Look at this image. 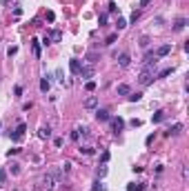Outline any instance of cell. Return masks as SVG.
<instances>
[{
  "label": "cell",
  "instance_id": "1",
  "mask_svg": "<svg viewBox=\"0 0 189 191\" xmlns=\"http://www.w3.org/2000/svg\"><path fill=\"white\" fill-rule=\"evenodd\" d=\"M60 178H62V171H60V169H49V171L45 173V178H42V187L53 189L56 185L60 182Z\"/></svg>",
  "mask_w": 189,
  "mask_h": 191
},
{
  "label": "cell",
  "instance_id": "2",
  "mask_svg": "<svg viewBox=\"0 0 189 191\" xmlns=\"http://www.w3.org/2000/svg\"><path fill=\"white\" fill-rule=\"evenodd\" d=\"M156 62H158V60H156ZM156 62H149V64L145 67V69L140 71V76H138V82L143 84V87H147V84H149L151 80L156 78Z\"/></svg>",
  "mask_w": 189,
  "mask_h": 191
},
{
  "label": "cell",
  "instance_id": "3",
  "mask_svg": "<svg viewBox=\"0 0 189 191\" xmlns=\"http://www.w3.org/2000/svg\"><path fill=\"white\" fill-rule=\"evenodd\" d=\"M25 129H27V125H25V122H20V125L16 127V131H9V138H11L14 142H18V140L25 136Z\"/></svg>",
  "mask_w": 189,
  "mask_h": 191
},
{
  "label": "cell",
  "instance_id": "4",
  "mask_svg": "<svg viewBox=\"0 0 189 191\" xmlns=\"http://www.w3.org/2000/svg\"><path fill=\"white\" fill-rule=\"evenodd\" d=\"M60 38H62V33H60V31H53V29H51V31H47V33H45V45H49L51 40H53V42H60Z\"/></svg>",
  "mask_w": 189,
  "mask_h": 191
},
{
  "label": "cell",
  "instance_id": "5",
  "mask_svg": "<svg viewBox=\"0 0 189 191\" xmlns=\"http://www.w3.org/2000/svg\"><path fill=\"white\" fill-rule=\"evenodd\" d=\"M109 122H111V131H122V129H125V120H122L120 116L118 118H109Z\"/></svg>",
  "mask_w": 189,
  "mask_h": 191
},
{
  "label": "cell",
  "instance_id": "6",
  "mask_svg": "<svg viewBox=\"0 0 189 191\" xmlns=\"http://www.w3.org/2000/svg\"><path fill=\"white\" fill-rule=\"evenodd\" d=\"M78 76H80L82 80H89L91 76H93V64H87V67H80V73H78Z\"/></svg>",
  "mask_w": 189,
  "mask_h": 191
},
{
  "label": "cell",
  "instance_id": "7",
  "mask_svg": "<svg viewBox=\"0 0 189 191\" xmlns=\"http://www.w3.org/2000/svg\"><path fill=\"white\" fill-rule=\"evenodd\" d=\"M169 51H171V45H163V47H158V49L154 51V56H156V58H165Z\"/></svg>",
  "mask_w": 189,
  "mask_h": 191
},
{
  "label": "cell",
  "instance_id": "8",
  "mask_svg": "<svg viewBox=\"0 0 189 191\" xmlns=\"http://www.w3.org/2000/svg\"><path fill=\"white\" fill-rule=\"evenodd\" d=\"M80 67H82V64H80L78 58H71V60H69V69H71V73L78 76V73H80Z\"/></svg>",
  "mask_w": 189,
  "mask_h": 191
},
{
  "label": "cell",
  "instance_id": "9",
  "mask_svg": "<svg viewBox=\"0 0 189 191\" xmlns=\"http://www.w3.org/2000/svg\"><path fill=\"white\" fill-rule=\"evenodd\" d=\"M180 131H183V125H180V122H176L174 127H169V129L165 131V136H178Z\"/></svg>",
  "mask_w": 189,
  "mask_h": 191
},
{
  "label": "cell",
  "instance_id": "10",
  "mask_svg": "<svg viewBox=\"0 0 189 191\" xmlns=\"http://www.w3.org/2000/svg\"><path fill=\"white\" fill-rule=\"evenodd\" d=\"M96 118H98V122H107L111 116H109L107 109H98V111H96Z\"/></svg>",
  "mask_w": 189,
  "mask_h": 191
},
{
  "label": "cell",
  "instance_id": "11",
  "mask_svg": "<svg viewBox=\"0 0 189 191\" xmlns=\"http://www.w3.org/2000/svg\"><path fill=\"white\" fill-rule=\"evenodd\" d=\"M129 62H131V56L129 53H120L118 56V64L120 67H129Z\"/></svg>",
  "mask_w": 189,
  "mask_h": 191
},
{
  "label": "cell",
  "instance_id": "12",
  "mask_svg": "<svg viewBox=\"0 0 189 191\" xmlns=\"http://www.w3.org/2000/svg\"><path fill=\"white\" fill-rule=\"evenodd\" d=\"M96 104H98V98L96 96H89V98L85 100V109H96Z\"/></svg>",
  "mask_w": 189,
  "mask_h": 191
},
{
  "label": "cell",
  "instance_id": "13",
  "mask_svg": "<svg viewBox=\"0 0 189 191\" xmlns=\"http://www.w3.org/2000/svg\"><path fill=\"white\" fill-rule=\"evenodd\" d=\"M51 89V82H49V76H45V78L40 80V91L42 93H47V91H49Z\"/></svg>",
  "mask_w": 189,
  "mask_h": 191
},
{
  "label": "cell",
  "instance_id": "14",
  "mask_svg": "<svg viewBox=\"0 0 189 191\" xmlns=\"http://www.w3.org/2000/svg\"><path fill=\"white\" fill-rule=\"evenodd\" d=\"M38 136H40L42 140L51 138V127H49V125H47V127H40V131H38Z\"/></svg>",
  "mask_w": 189,
  "mask_h": 191
},
{
  "label": "cell",
  "instance_id": "15",
  "mask_svg": "<svg viewBox=\"0 0 189 191\" xmlns=\"http://www.w3.org/2000/svg\"><path fill=\"white\" fill-rule=\"evenodd\" d=\"M116 93H118V96H129L131 89H129V84H118V87H116Z\"/></svg>",
  "mask_w": 189,
  "mask_h": 191
},
{
  "label": "cell",
  "instance_id": "16",
  "mask_svg": "<svg viewBox=\"0 0 189 191\" xmlns=\"http://www.w3.org/2000/svg\"><path fill=\"white\" fill-rule=\"evenodd\" d=\"M185 25H187V18H178V20L174 22V31H183Z\"/></svg>",
  "mask_w": 189,
  "mask_h": 191
},
{
  "label": "cell",
  "instance_id": "17",
  "mask_svg": "<svg viewBox=\"0 0 189 191\" xmlns=\"http://www.w3.org/2000/svg\"><path fill=\"white\" fill-rule=\"evenodd\" d=\"M31 49H33V56H36V58H40V42H38L36 38L31 40Z\"/></svg>",
  "mask_w": 189,
  "mask_h": 191
},
{
  "label": "cell",
  "instance_id": "18",
  "mask_svg": "<svg viewBox=\"0 0 189 191\" xmlns=\"http://www.w3.org/2000/svg\"><path fill=\"white\" fill-rule=\"evenodd\" d=\"M163 120H165V111H156L151 116V122H163Z\"/></svg>",
  "mask_w": 189,
  "mask_h": 191
},
{
  "label": "cell",
  "instance_id": "19",
  "mask_svg": "<svg viewBox=\"0 0 189 191\" xmlns=\"http://www.w3.org/2000/svg\"><path fill=\"white\" fill-rule=\"evenodd\" d=\"M171 73H174V67H167V69H163V71L156 73V76H158V78H167V76H171Z\"/></svg>",
  "mask_w": 189,
  "mask_h": 191
},
{
  "label": "cell",
  "instance_id": "20",
  "mask_svg": "<svg viewBox=\"0 0 189 191\" xmlns=\"http://www.w3.org/2000/svg\"><path fill=\"white\" fill-rule=\"evenodd\" d=\"M96 176H98V178H105V176H107V167H105V165L98 167V169H96Z\"/></svg>",
  "mask_w": 189,
  "mask_h": 191
},
{
  "label": "cell",
  "instance_id": "21",
  "mask_svg": "<svg viewBox=\"0 0 189 191\" xmlns=\"http://www.w3.org/2000/svg\"><path fill=\"white\" fill-rule=\"evenodd\" d=\"M116 40H118V33H109V36H107V40H105V45H113Z\"/></svg>",
  "mask_w": 189,
  "mask_h": 191
},
{
  "label": "cell",
  "instance_id": "22",
  "mask_svg": "<svg viewBox=\"0 0 189 191\" xmlns=\"http://www.w3.org/2000/svg\"><path fill=\"white\" fill-rule=\"evenodd\" d=\"M116 27H118V31H120V29H125V27H127V20H125V18H118Z\"/></svg>",
  "mask_w": 189,
  "mask_h": 191
},
{
  "label": "cell",
  "instance_id": "23",
  "mask_svg": "<svg viewBox=\"0 0 189 191\" xmlns=\"http://www.w3.org/2000/svg\"><path fill=\"white\" fill-rule=\"evenodd\" d=\"M85 89H87V91H93V89H96V82H93V80H87V82H85Z\"/></svg>",
  "mask_w": 189,
  "mask_h": 191
},
{
  "label": "cell",
  "instance_id": "24",
  "mask_svg": "<svg viewBox=\"0 0 189 191\" xmlns=\"http://www.w3.org/2000/svg\"><path fill=\"white\" fill-rule=\"evenodd\" d=\"M98 25H100V27L107 25V14H100V16H98Z\"/></svg>",
  "mask_w": 189,
  "mask_h": 191
},
{
  "label": "cell",
  "instance_id": "25",
  "mask_svg": "<svg viewBox=\"0 0 189 191\" xmlns=\"http://www.w3.org/2000/svg\"><path fill=\"white\" fill-rule=\"evenodd\" d=\"M140 96H143V93H138V91H136V93H129V102H138Z\"/></svg>",
  "mask_w": 189,
  "mask_h": 191
},
{
  "label": "cell",
  "instance_id": "26",
  "mask_svg": "<svg viewBox=\"0 0 189 191\" xmlns=\"http://www.w3.org/2000/svg\"><path fill=\"white\" fill-rule=\"evenodd\" d=\"M78 151H80V154H85V156H91V154H93V149H91V147H80Z\"/></svg>",
  "mask_w": 189,
  "mask_h": 191
},
{
  "label": "cell",
  "instance_id": "27",
  "mask_svg": "<svg viewBox=\"0 0 189 191\" xmlns=\"http://www.w3.org/2000/svg\"><path fill=\"white\" fill-rule=\"evenodd\" d=\"M78 133H80L82 138H87L89 136V127H78Z\"/></svg>",
  "mask_w": 189,
  "mask_h": 191
},
{
  "label": "cell",
  "instance_id": "28",
  "mask_svg": "<svg viewBox=\"0 0 189 191\" xmlns=\"http://www.w3.org/2000/svg\"><path fill=\"white\" fill-rule=\"evenodd\" d=\"M96 60H98V53H89V56H87V62H89V64H93Z\"/></svg>",
  "mask_w": 189,
  "mask_h": 191
},
{
  "label": "cell",
  "instance_id": "29",
  "mask_svg": "<svg viewBox=\"0 0 189 191\" xmlns=\"http://www.w3.org/2000/svg\"><path fill=\"white\" fill-rule=\"evenodd\" d=\"M91 191H105V187H102V182L98 180V182H93V189Z\"/></svg>",
  "mask_w": 189,
  "mask_h": 191
},
{
  "label": "cell",
  "instance_id": "30",
  "mask_svg": "<svg viewBox=\"0 0 189 191\" xmlns=\"http://www.w3.org/2000/svg\"><path fill=\"white\" fill-rule=\"evenodd\" d=\"M11 173H20V165L18 162H11Z\"/></svg>",
  "mask_w": 189,
  "mask_h": 191
},
{
  "label": "cell",
  "instance_id": "31",
  "mask_svg": "<svg viewBox=\"0 0 189 191\" xmlns=\"http://www.w3.org/2000/svg\"><path fill=\"white\" fill-rule=\"evenodd\" d=\"M20 16H22V9L16 5V7H14V18H20Z\"/></svg>",
  "mask_w": 189,
  "mask_h": 191
},
{
  "label": "cell",
  "instance_id": "32",
  "mask_svg": "<svg viewBox=\"0 0 189 191\" xmlns=\"http://www.w3.org/2000/svg\"><path fill=\"white\" fill-rule=\"evenodd\" d=\"M138 18H140V11H134V14H131V18H129V22H134V25H136Z\"/></svg>",
  "mask_w": 189,
  "mask_h": 191
},
{
  "label": "cell",
  "instance_id": "33",
  "mask_svg": "<svg viewBox=\"0 0 189 191\" xmlns=\"http://www.w3.org/2000/svg\"><path fill=\"white\" fill-rule=\"evenodd\" d=\"M5 180H7V171L0 169V185H5Z\"/></svg>",
  "mask_w": 189,
  "mask_h": 191
},
{
  "label": "cell",
  "instance_id": "34",
  "mask_svg": "<svg viewBox=\"0 0 189 191\" xmlns=\"http://www.w3.org/2000/svg\"><path fill=\"white\" fill-rule=\"evenodd\" d=\"M18 53V47H9V51H7V56L11 58V56H16Z\"/></svg>",
  "mask_w": 189,
  "mask_h": 191
},
{
  "label": "cell",
  "instance_id": "35",
  "mask_svg": "<svg viewBox=\"0 0 189 191\" xmlns=\"http://www.w3.org/2000/svg\"><path fill=\"white\" fill-rule=\"evenodd\" d=\"M71 169V162H65V165L60 167V171H62V173H67V171Z\"/></svg>",
  "mask_w": 189,
  "mask_h": 191
},
{
  "label": "cell",
  "instance_id": "36",
  "mask_svg": "<svg viewBox=\"0 0 189 191\" xmlns=\"http://www.w3.org/2000/svg\"><path fill=\"white\" fill-rule=\"evenodd\" d=\"M140 47H149V38H147V36L140 38Z\"/></svg>",
  "mask_w": 189,
  "mask_h": 191
},
{
  "label": "cell",
  "instance_id": "37",
  "mask_svg": "<svg viewBox=\"0 0 189 191\" xmlns=\"http://www.w3.org/2000/svg\"><path fill=\"white\" fill-rule=\"evenodd\" d=\"M151 2H154V0H140V2H138V7L143 9V7H147V5H151Z\"/></svg>",
  "mask_w": 189,
  "mask_h": 191
},
{
  "label": "cell",
  "instance_id": "38",
  "mask_svg": "<svg viewBox=\"0 0 189 191\" xmlns=\"http://www.w3.org/2000/svg\"><path fill=\"white\" fill-rule=\"evenodd\" d=\"M107 11H109V14L116 11V2H109V5H107Z\"/></svg>",
  "mask_w": 189,
  "mask_h": 191
},
{
  "label": "cell",
  "instance_id": "39",
  "mask_svg": "<svg viewBox=\"0 0 189 191\" xmlns=\"http://www.w3.org/2000/svg\"><path fill=\"white\" fill-rule=\"evenodd\" d=\"M78 138H80V133H78V129H76V131H71V140L76 142V140H78Z\"/></svg>",
  "mask_w": 189,
  "mask_h": 191
},
{
  "label": "cell",
  "instance_id": "40",
  "mask_svg": "<svg viewBox=\"0 0 189 191\" xmlns=\"http://www.w3.org/2000/svg\"><path fill=\"white\" fill-rule=\"evenodd\" d=\"M100 160H102V162H107V160H109V151H102V156H100Z\"/></svg>",
  "mask_w": 189,
  "mask_h": 191
},
{
  "label": "cell",
  "instance_id": "41",
  "mask_svg": "<svg viewBox=\"0 0 189 191\" xmlns=\"http://www.w3.org/2000/svg\"><path fill=\"white\" fill-rule=\"evenodd\" d=\"M53 18H56V14H53V11H47V20L53 22Z\"/></svg>",
  "mask_w": 189,
  "mask_h": 191
},
{
  "label": "cell",
  "instance_id": "42",
  "mask_svg": "<svg viewBox=\"0 0 189 191\" xmlns=\"http://www.w3.org/2000/svg\"><path fill=\"white\" fill-rule=\"evenodd\" d=\"M14 93H16V96H22V87H20V84H16V89H14Z\"/></svg>",
  "mask_w": 189,
  "mask_h": 191
},
{
  "label": "cell",
  "instance_id": "43",
  "mask_svg": "<svg viewBox=\"0 0 189 191\" xmlns=\"http://www.w3.org/2000/svg\"><path fill=\"white\" fill-rule=\"evenodd\" d=\"M140 125H143V120H138V118L131 120V127H140Z\"/></svg>",
  "mask_w": 189,
  "mask_h": 191
},
{
  "label": "cell",
  "instance_id": "44",
  "mask_svg": "<svg viewBox=\"0 0 189 191\" xmlns=\"http://www.w3.org/2000/svg\"><path fill=\"white\" fill-rule=\"evenodd\" d=\"M0 127H2V125H0Z\"/></svg>",
  "mask_w": 189,
  "mask_h": 191
}]
</instances>
